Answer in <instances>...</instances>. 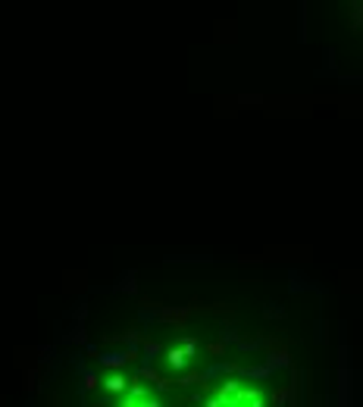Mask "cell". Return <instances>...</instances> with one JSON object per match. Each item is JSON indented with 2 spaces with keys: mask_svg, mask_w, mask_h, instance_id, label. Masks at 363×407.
<instances>
[{
  "mask_svg": "<svg viewBox=\"0 0 363 407\" xmlns=\"http://www.w3.org/2000/svg\"><path fill=\"white\" fill-rule=\"evenodd\" d=\"M207 407H266V398L257 385H247L241 379H229L220 392H216Z\"/></svg>",
  "mask_w": 363,
  "mask_h": 407,
  "instance_id": "6da1fadb",
  "label": "cell"
},
{
  "mask_svg": "<svg viewBox=\"0 0 363 407\" xmlns=\"http://www.w3.org/2000/svg\"><path fill=\"white\" fill-rule=\"evenodd\" d=\"M119 407H160V401L151 398V392H144L141 385H135V388H129V395L119 401Z\"/></svg>",
  "mask_w": 363,
  "mask_h": 407,
  "instance_id": "7a4b0ae2",
  "label": "cell"
}]
</instances>
